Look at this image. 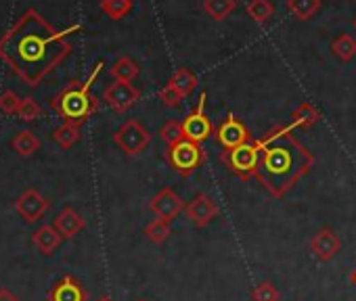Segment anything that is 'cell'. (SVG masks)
<instances>
[{
    "label": "cell",
    "mask_w": 356,
    "mask_h": 301,
    "mask_svg": "<svg viewBox=\"0 0 356 301\" xmlns=\"http://www.w3.org/2000/svg\"><path fill=\"white\" fill-rule=\"evenodd\" d=\"M67 32L51 28L36 11H28L13 30L0 38V59L30 86H38L72 51Z\"/></svg>",
    "instance_id": "cell-1"
},
{
    "label": "cell",
    "mask_w": 356,
    "mask_h": 301,
    "mask_svg": "<svg viewBox=\"0 0 356 301\" xmlns=\"http://www.w3.org/2000/svg\"><path fill=\"white\" fill-rule=\"evenodd\" d=\"M256 180L275 197L283 199L314 166V155L293 136L289 126L270 128L260 140Z\"/></svg>",
    "instance_id": "cell-2"
},
{
    "label": "cell",
    "mask_w": 356,
    "mask_h": 301,
    "mask_svg": "<svg viewBox=\"0 0 356 301\" xmlns=\"http://www.w3.org/2000/svg\"><path fill=\"white\" fill-rule=\"evenodd\" d=\"M103 63H97L95 71L90 74V78L86 82H70L53 101V109L70 123H78L82 126L97 109H99V101L97 96L90 92V84L95 82V78L99 76Z\"/></svg>",
    "instance_id": "cell-3"
},
{
    "label": "cell",
    "mask_w": 356,
    "mask_h": 301,
    "mask_svg": "<svg viewBox=\"0 0 356 301\" xmlns=\"http://www.w3.org/2000/svg\"><path fill=\"white\" fill-rule=\"evenodd\" d=\"M165 162L176 174H181L183 178H189L206 162V150L202 148L200 142L185 138V140L165 148Z\"/></svg>",
    "instance_id": "cell-4"
},
{
    "label": "cell",
    "mask_w": 356,
    "mask_h": 301,
    "mask_svg": "<svg viewBox=\"0 0 356 301\" xmlns=\"http://www.w3.org/2000/svg\"><path fill=\"white\" fill-rule=\"evenodd\" d=\"M220 162L241 180L256 178L260 164V144L258 140H250L237 148H229L220 153Z\"/></svg>",
    "instance_id": "cell-5"
},
{
    "label": "cell",
    "mask_w": 356,
    "mask_h": 301,
    "mask_svg": "<svg viewBox=\"0 0 356 301\" xmlns=\"http://www.w3.org/2000/svg\"><path fill=\"white\" fill-rule=\"evenodd\" d=\"M149 140H151V134L138 119L124 121L120 126V130H115V134H113V142L120 146V150H124L128 157L143 153L149 144Z\"/></svg>",
    "instance_id": "cell-6"
},
{
    "label": "cell",
    "mask_w": 356,
    "mask_h": 301,
    "mask_svg": "<svg viewBox=\"0 0 356 301\" xmlns=\"http://www.w3.org/2000/svg\"><path fill=\"white\" fill-rule=\"evenodd\" d=\"M206 101H208V94L202 92L200 101H197V107L183 119L185 136L189 140H193V142H200V144L214 134V126H212L210 117L206 115Z\"/></svg>",
    "instance_id": "cell-7"
},
{
    "label": "cell",
    "mask_w": 356,
    "mask_h": 301,
    "mask_svg": "<svg viewBox=\"0 0 356 301\" xmlns=\"http://www.w3.org/2000/svg\"><path fill=\"white\" fill-rule=\"evenodd\" d=\"M214 136H216V142L222 146V150H229V148H237L245 142L252 140V134L248 130V126L235 117L233 113H229L216 128H214Z\"/></svg>",
    "instance_id": "cell-8"
},
{
    "label": "cell",
    "mask_w": 356,
    "mask_h": 301,
    "mask_svg": "<svg viewBox=\"0 0 356 301\" xmlns=\"http://www.w3.org/2000/svg\"><path fill=\"white\" fill-rule=\"evenodd\" d=\"M138 98H140V90L132 86V82H113L103 92V101L115 113H126L130 107L136 105Z\"/></svg>",
    "instance_id": "cell-9"
},
{
    "label": "cell",
    "mask_w": 356,
    "mask_h": 301,
    "mask_svg": "<svg viewBox=\"0 0 356 301\" xmlns=\"http://www.w3.org/2000/svg\"><path fill=\"white\" fill-rule=\"evenodd\" d=\"M185 201L178 197L172 189H161L151 201H149V209L155 214L157 220L163 222H172L178 214L185 209Z\"/></svg>",
    "instance_id": "cell-10"
},
{
    "label": "cell",
    "mask_w": 356,
    "mask_h": 301,
    "mask_svg": "<svg viewBox=\"0 0 356 301\" xmlns=\"http://www.w3.org/2000/svg\"><path fill=\"white\" fill-rule=\"evenodd\" d=\"M15 209L17 214L28 222V224H34L38 222L49 209H51V203L36 191V189H28L22 193V197L15 201Z\"/></svg>",
    "instance_id": "cell-11"
},
{
    "label": "cell",
    "mask_w": 356,
    "mask_h": 301,
    "mask_svg": "<svg viewBox=\"0 0 356 301\" xmlns=\"http://www.w3.org/2000/svg\"><path fill=\"white\" fill-rule=\"evenodd\" d=\"M49 301H88V291L76 276L65 274L51 286Z\"/></svg>",
    "instance_id": "cell-12"
},
{
    "label": "cell",
    "mask_w": 356,
    "mask_h": 301,
    "mask_svg": "<svg viewBox=\"0 0 356 301\" xmlns=\"http://www.w3.org/2000/svg\"><path fill=\"white\" fill-rule=\"evenodd\" d=\"M341 249V241L335 234V230L331 228H321L312 239H310V251L314 253L316 259L321 261H329L333 259Z\"/></svg>",
    "instance_id": "cell-13"
},
{
    "label": "cell",
    "mask_w": 356,
    "mask_h": 301,
    "mask_svg": "<svg viewBox=\"0 0 356 301\" xmlns=\"http://www.w3.org/2000/svg\"><path fill=\"white\" fill-rule=\"evenodd\" d=\"M185 212H187L189 220H191L195 226L204 228V226H208V224L218 216V205L212 201V197H208V195H197V197H193V199L187 203Z\"/></svg>",
    "instance_id": "cell-14"
},
{
    "label": "cell",
    "mask_w": 356,
    "mask_h": 301,
    "mask_svg": "<svg viewBox=\"0 0 356 301\" xmlns=\"http://www.w3.org/2000/svg\"><path fill=\"white\" fill-rule=\"evenodd\" d=\"M53 226H55V230H57L63 239H74L78 232L84 230L86 222H84V218H82L76 209L65 207L63 212L57 214V218L53 220Z\"/></svg>",
    "instance_id": "cell-15"
},
{
    "label": "cell",
    "mask_w": 356,
    "mask_h": 301,
    "mask_svg": "<svg viewBox=\"0 0 356 301\" xmlns=\"http://www.w3.org/2000/svg\"><path fill=\"white\" fill-rule=\"evenodd\" d=\"M61 234L55 230V226H40L34 234H32V243L34 247L42 253V255H51L55 253V249L61 245Z\"/></svg>",
    "instance_id": "cell-16"
},
{
    "label": "cell",
    "mask_w": 356,
    "mask_h": 301,
    "mask_svg": "<svg viewBox=\"0 0 356 301\" xmlns=\"http://www.w3.org/2000/svg\"><path fill=\"white\" fill-rule=\"evenodd\" d=\"M168 84H170L172 88H176L183 96H189V94L197 88V78H195V74H193L191 69H187V67H178V69L174 71V76L170 78Z\"/></svg>",
    "instance_id": "cell-17"
},
{
    "label": "cell",
    "mask_w": 356,
    "mask_h": 301,
    "mask_svg": "<svg viewBox=\"0 0 356 301\" xmlns=\"http://www.w3.org/2000/svg\"><path fill=\"white\" fill-rule=\"evenodd\" d=\"M318 119H321V113H318V109L312 103H302L291 113V126L304 128V130L310 128V126H314Z\"/></svg>",
    "instance_id": "cell-18"
},
{
    "label": "cell",
    "mask_w": 356,
    "mask_h": 301,
    "mask_svg": "<svg viewBox=\"0 0 356 301\" xmlns=\"http://www.w3.org/2000/svg\"><path fill=\"white\" fill-rule=\"evenodd\" d=\"M11 144H13V148L17 150V153H19L22 157H30V155H34L36 150H38L40 140H38V136H36L34 132L22 130V132H17V136L13 138Z\"/></svg>",
    "instance_id": "cell-19"
},
{
    "label": "cell",
    "mask_w": 356,
    "mask_h": 301,
    "mask_svg": "<svg viewBox=\"0 0 356 301\" xmlns=\"http://www.w3.org/2000/svg\"><path fill=\"white\" fill-rule=\"evenodd\" d=\"M287 9L300 22L312 19L321 11V0H287Z\"/></svg>",
    "instance_id": "cell-20"
},
{
    "label": "cell",
    "mask_w": 356,
    "mask_h": 301,
    "mask_svg": "<svg viewBox=\"0 0 356 301\" xmlns=\"http://www.w3.org/2000/svg\"><path fill=\"white\" fill-rule=\"evenodd\" d=\"M237 7V0H204V11L214 19L222 22L227 19Z\"/></svg>",
    "instance_id": "cell-21"
},
{
    "label": "cell",
    "mask_w": 356,
    "mask_h": 301,
    "mask_svg": "<svg viewBox=\"0 0 356 301\" xmlns=\"http://www.w3.org/2000/svg\"><path fill=\"white\" fill-rule=\"evenodd\" d=\"M111 76L115 82H132L138 76V65L130 59V57H120L113 65H111Z\"/></svg>",
    "instance_id": "cell-22"
},
{
    "label": "cell",
    "mask_w": 356,
    "mask_h": 301,
    "mask_svg": "<svg viewBox=\"0 0 356 301\" xmlns=\"http://www.w3.org/2000/svg\"><path fill=\"white\" fill-rule=\"evenodd\" d=\"M53 140L61 146V148H70L80 140V126L78 123H70L65 121L63 126H59L53 132Z\"/></svg>",
    "instance_id": "cell-23"
},
{
    "label": "cell",
    "mask_w": 356,
    "mask_h": 301,
    "mask_svg": "<svg viewBox=\"0 0 356 301\" xmlns=\"http://www.w3.org/2000/svg\"><path fill=\"white\" fill-rule=\"evenodd\" d=\"M275 13V7L270 0H250L248 3V15L256 24H266Z\"/></svg>",
    "instance_id": "cell-24"
},
{
    "label": "cell",
    "mask_w": 356,
    "mask_h": 301,
    "mask_svg": "<svg viewBox=\"0 0 356 301\" xmlns=\"http://www.w3.org/2000/svg\"><path fill=\"white\" fill-rule=\"evenodd\" d=\"M331 49H333V55L346 63V61L354 59V55H356V40L350 34H341L337 40H333Z\"/></svg>",
    "instance_id": "cell-25"
},
{
    "label": "cell",
    "mask_w": 356,
    "mask_h": 301,
    "mask_svg": "<svg viewBox=\"0 0 356 301\" xmlns=\"http://www.w3.org/2000/svg\"><path fill=\"white\" fill-rule=\"evenodd\" d=\"M101 11L109 19H122L132 11V0H101Z\"/></svg>",
    "instance_id": "cell-26"
},
{
    "label": "cell",
    "mask_w": 356,
    "mask_h": 301,
    "mask_svg": "<svg viewBox=\"0 0 356 301\" xmlns=\"http://www.w3.org/2000/svg\"><path fill=\"white\" fill-rule=\"evenodd\" d=\"M159 136H161V140H163L168 146H172V144H176V142H181V140L187 138V136H185V130H183V121H176V119L165 121V123L161 126V130H159Z\"/></svg>",
    "instance_id": "cell-27"
},
{
    "label": "cell",
    "mask_w": 356,
    "mask_h": 301,
    "mask_svg": "<svg viewBox=\"0 0 356 301\" xmlns=\"http://www.w3.org/2000/svg\"><path fill=\"white\" fill-rule=\"evenodd\" d=\"M145 234L147 239L153 243V245H161L168 237H170V222H163V220H153L147 228H145Z\"/></svg>",
    "instance_id": "cell-28"
},
{
    "label": "cell",
    "mask_w": 356,
    "mask_h": 301,
    "mask_svg": "<svg viewBox=\"0 0 356 301\" xmlns=\"http://www.w3.org/2000/svg\"><path fill=\"white\" fill-rule=\"evenodd\" d=\"M17 115H19L22 121H34V119L40 117V105H38L32 96L22 98V105H19V109H17Z\"/></svg>",
    "instance_id": "cell-29"
},
{
    "label": "cell",
    "mask_w": 356,
    "mask_h": 301,
    "mask_svg": "<svg viewBox=\"0 0 356 301\" xmlns=\"http://www.w3.org/2000/svg\"><path fill=\"white\" fill-rule=\"evenodd\" d=\"M183 94L178 92L176 88H172L170 84H165L161 90H159V101L163 103V107H172V109H178L181 107V103H183Z\"/></svg>",
    "instance_id": "cell-30"
},
{
    "label": "cell",
    "mask_w": 356,
    "mask_h": 301,
    "mask_svg": "<svg viewBox=\"0 0 356 301\" xmlns=\"http://www.w3.org/2000/svg\"><path fill=\"white\" fill-rule=\"evenodd\" d=\"M252 299H254V301H281V299H279V291H277L270 282H260V284L252 291Z\"/></svg>",
    "instance_id": "cell-31"
},
{
    "label": "cell",
    "mask_w": 356,
    "mask_h": 301,
    "mask_svg": "<svg viewBox=\"0 0 356 301\" xmlns=\"http://www.w3.org/2000/svg\"><path fill=\"white\" fill-rule=\"evenodd\" d=\"M19 105H22V98L13 90H5L3 94H0V111H3L5 115L17 113Z\"/></svg>",
    "instance_id": "cell-32"
},
{
    "label": "cell",
    "mask_w": 356,
    "mask_h": 301,
    "mask_svg": "<svg viewBox=\"0 0 356 301\" xmlns=\"http://www.w3.org/2000/svg\"><path fill=\"white\" fill-rule=\"evenodd\" d=\"M0 301H19V297L9 289H0Z\"/></svg>",
    "instance_id": "cell-33"
},
{
    "label": "cell",
    "mask_w": 356,
    "mask_h": 301,
    "mask_svg": "<svg viewBox=\"0 0 356 301\" xmlns=\"http://www.w3.org/2000/svg\"><path fill=\"white\" fill-rule=\"evenodd\" d=\"M350 280H352V284L356 286V268L352 270V274H350Z\"/></svg>",
    "instance_id": "cell-34"
},
{
    "label": "cell",
    "mask_w": 356,
    "mask_h": 301,
    "mask_svg": "<svg viewBox=\"0 0 356 301\" xmlns=\"http://www.w3.org/2000/svg\"><path fill=\"white\" fill-rule=\"evenodd\" d=\"M97 301H113V299H111V297H109V295H103V297H99V299H97Z\"/></svg>",
    "instance_id": "cell-35"
},
{
    "label": "cell",
    "mask_w": 356,
    "mask_h": 301,
    "mask_svg": "<svg viewBox=\"0 0 356 301\" xmlns=\"http://www.w3.org/2000/svg\"><path fill=\"white\" fill-rule=\"evenodd\" d=\"M354 30H356V19H354Z\"/></svg>",
    "instance_id": "cell-36"
}]
</instances>
